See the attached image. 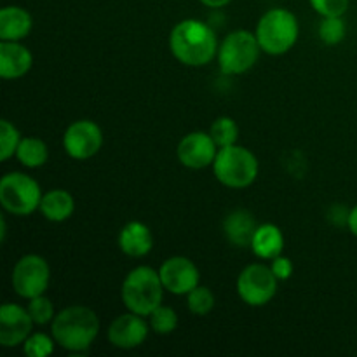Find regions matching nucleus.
I'll list each match as a JSON object with an SVG mask.
<instances>
[{"label":"nucleus","mask_w":357,"mask_h":357,"mask_svg":"<svg viewBox=\"0 0 357 357\" xmlns=\"http://www.w3.org/2000/svg\"><path fill=\"white\" fill-rule=\"evenodd\" d=\"M278 282L271 265L251 264L237 278V295L246 305L264 307L278 293Z\"/></svg>","instance_id":"8"},{"label":"nucleus","mask_w":357,"mask_h":357,"mask_svg":"<svg viewBox=\"0 0 357 357\" xmlns=\"http://www.w3.org/2000/svg\"><path fill=\"white\" fill-rule=\"evenodd\" d=\"M347 227L352 232V236L357 237V204L349 211L347 215Z\"/></svg>","instance_id":"31"},{"label":"nucleus","mask_w":357,"mask_h":357,"mask_svg":"<svg viewBox=\"0 0 357 357\" xmlns=\"http://www.w3.org/2000/svg\"><path fill=\"white\" fill-rule=\"evenodd\" d=\"M103 145V131L96 122L80 119L72 122L63 135V149L75 160H87L96 155Z\"/></svg>","instance_id":"10"},{"label":"nucleus","mask_w":357,"mask_h":357,"mask_svg":"<svg viewBox=\"0 0 357 357\" xmlns=\"http://www.w3.org/2000/svg\"><path fill=\"white\" fill-rule=\"evenodd\" d=\"M38 211L49 222L63 223L75 211V201H73V195L70 192L63 190V188H52L42 195Z\"/></svg>","instance_id":"20"},{"label":"nucleus","mask_w":357,"mask_h":357,"mask_svg":"<svg viewBox=\"0 0 357 357\" xmlns=\"http://www.w3.org/2000/svg\"><path fill=\"white\" fill-rule=\"evenodd\" d=\"M160 281L164 289L173 295H188L194 288H197L201 281L197 265L187 257H171L160 265Z\"/></svg>","instance_id":"12"},{"label":"nucleus","mask_w":357,"mask_h":357,"mask_svg":"<svg viewBox=\"0 0 357 357\" xmlns=\"http://www.w3.org/2000/svg\"><path fill=\"white\" fill-rule=\"evenodd\" d=\"M16 157L24 167H28V169H37V167H42L47 162L49 149L45 145V142H42L40 138L28 136V138L21 139L20 146L16 150Z\"/></svg>","instance_id":"21"},{"label":"nucleus","mask_w":357,"mask_h":357,"mask_svg":"<svg viewBox=\"0 0 357 357\" xmlns=\"http://www.w3.org/2000/svg\"><path fill=\"white\" fill-rule=\"evenodd\" d=\"M312 9L316 10L319 16L330 17V16H344L349 9L351 0H309Z\"/></svg>","instance_id":"29"},{"label":"nucleus","mask_w":357,"mask_h":357,"mask_svg":"<svg viewBox=\"0 0 357 357\" xmlns=\"http://www.w3.org/2000/svg\"><path fill=\"white\" fill-rule=\"evenodd\" d=\"M255 33L265 54L282 56L291 51L298 40L300 24L291 10L274 7L260 17Z\"/></svg>","instance_id":"4"},{"label":"nucleus","mask_w":357,"mask_h":357,"mask_svg":"<svg viewBox=\"0 0 357 357\" xmlns=\"http://www.w3.org/2000/svg\"><path fill=\"white\" fill-rule=\"evenodd\" d=\"M150 330L157 335H171L178 328V314L171 307L160 303L149 316Z\"/></svg>","instance_id":"23"},{"label":"nucleus","mask_w":357,"mask_h":357,"mask_svg":"<svg viewBox=\"0 0 357 357\" xmlns=\"http://www.w3.org/2000/svg\"><path fill=\"white\" fill-rule=\"evenodd\" d=\"M33 20L26 9L7 6L0 10V40L21 42L30 35Z\"/></svg>","instance_id":"17"},{"label":"nucleus","mask_w":357,"mask_h":357,"mask_svg":"<svg viewBox=\"0 0 357 357\" xmlns=\"http://www.w3.org/2000/svg\"><path fill=\"white\" fill-rule=\"evenodd\" d=\"M119 248L131 258L146 257L153 248V236L145 223L129 222L119 234Z\"/></svg>","instance_id":"16"},{"label":"nucleus","mask_w":357,"mask_h":357,"mask_svg":"<svg viewBox=\"0 0 357 357\" xmlns=\"http://www.w3.org/2000/svg\"><path fill=\"white\" fill-rule=\"evenodd\" d=\"M216 153H218V145L211 135L204 131L188 132L181 138L176 149L178 160L188 169H204L213 166Z\"/></svg>","instance_id":"11"},{"label":"nucleus","mask_w":357,"mask_h":357,"mask_svg":"<svg viewBox=\"0 0 357 357\" xmlns=\"http://www.w3.org/2000/svg\"><path fill=\"white\" fill-rule=\"evenodd\" d=\"M26 309L37 326H44V324L52 323V319L56 316L54 305H52V302L45 295H38L35 298L28 300Z\"/></svg>","instance_id":"27"},{"label":"nucleus","mask_w":357,"mask_h":357,"mask_svg":"<svg viewBox=\"0 0 357 357\" xmlns=\"http://www.w3.org/2000/svg\"><path fill=\"white\" fill-rule=\"evenodd\" d=\"M100 333V319L93 309L72 305L59 310L51 323L56 344L68 352H84L94 344Z\"/></svg>","instance_id":"2"},{"label":"nucleus","mask_w":357,"mask_h":357,"mask_svg":"<svg viewBox=\"0 0 357 357\" xmlns=\"http://www.w3.org/2000/svg\"><path fill=\"white\" fill-rule=\"evenodd\" d=\"M347 35V24L344 16H330L323 17L319 24V38L328 45H337Z\"/></svg>","instance_id":"25"},{"label":"nucleus","mask_w":357,"mask_h":357,"mask_svg":"<svg viewBox=\"0 0 357 357\" xmlns=\"http://www.w3.org/2000/svg\"><path fill=\"white\" fill-rule=\"evenodd\" d=\"M209 135L215 139L218 149L236 145L237 138H239V126L236 124L232 117H218L211 124Z\"/></svg>","instance_id":"22"},{"label":"nucleus","mask_w":357,"mask_h":357,"mask_svg":"<svg viewBox=\"0 0 357 357\" xmlns=\"http://www.w3.org/2000/svg\"><path fill=\"white\" fill-rule=\"evenodd\" d=\"M201 3H204L206 7H211V9H220V7L229 6L232 0H199Z\"/></svg>","instance_id":"32"},{"label":"nucleus","mask_w":357,"mask_h":357,"mask_svg":"<svg viewBox=\"0 0 357 357\" xmlns=\"http://www.w3.org/2000/svg\"><path fill=\"white\" fill-rule=\"evenodd\" d=\"M40 185L24 173H7L0 180V204L7 213L28 216L40 208Z\"/></svg>","instance_id":"7"},{"label":"nucleus","mask_w":357,"mask_h":357,"mask_svg":"<svg viewBox=\"0 0 357 357\" xmlns=\"http://www.w3.org/2000/svg\"><path fill=\"white\" fill-rule=\"evenodd\" d=\"M260 42L257 33L248 30H236L227 35L218 47V65L225 75H243L257 65L260 58Z\"/></svg>","instance_id":"6"},{"label":"nucleus","mask_w":357,"mask_h":357,"mask_svg":"<svg viewBox=\"0 0 357 357\" xmlns=\"http://www.w3.org/2000/svg\"><path fill=\"white\" fill-rule=\"evenodd\" d=\"M215 30L201 20H183L171 30L169 49L187 66H204L218 54Z\"/></svg>","instance_id":"1"},{"label":"nucleus","mask_w":357,"mask_h":357,"mask_svg":"<svg viewBox=\"0 0 357 357\" xmlns=\"http://www.w3.org/2000/svg\"><path fill=\"white\" fill-rule=\"evenodd\" d=\"M250 248L257 258H261V260H274L275 257L282 255V250H284V236H282L281 229L278 225H274V223H264V225H258Z\"/></svg>","instance_id":"19"},{"label":"nucleus","mask_w":357,"mask_h":357,"mask_svg":"<svg viewBox=\"0 0 357 357\" xmlns=\"http://www.w3.org/2000/svg\"><path fill=\"white\" fill-rule=\"evenodd\" d=\"M33 56L21 42L0 40V75L6 80L21 79L30 72Z\"/></svg>","instance_id":"15"},{"label":"nucleus","mask_w":357,"mask_h":357,"mask_svg":"<svg viewBox=\"0 0 357 357\" xmlns=\"http://www.w3.org/2000/svg\"><path fill=\"white\" fill-rule=\"evenodd\" d=\"M271 261H272L271 264L272 272H274V275L279 279V281H288V279L291 278L293 264L288 257H282V255H279V257H275L274 260H271Z\"/></svg>","instance_id":"30"},{"label":"nucleus","mask_w":357,"mask_h":357,"mask_svg":"<svg viewBox=\"0 0 357 357\" xmlns=\"http://www.w3.org/2000/svg\"><path fill=\"white\" fill-rule=\"evenodd\" d=\"M164 291L166 289L160 281L159 271L139 265L126 275L121 288V298L129 312L149 317L162 303Z\"/></svg>","instance_id":"3"},{"label":"nucleus","mask_w":357,"mask_h":357,"mask_svg":"<svg viewBox=\"0 0 357 357\" xmlns=\"http://www.w3.org/2000/svg\"><path fill=\"white\" fill-rule=\"evenodd\" d=\"M187 305L194 316H208L215 307V295L209 288L199 284L187 295Z\"/></svg>","instance_id":"26"},{"label":"nucleus","mask_w":357,"mask_h":357,"mask_svg":"<svg viewBox=\"0 0 357 357\" xmlns=\"http://www.w3.org/2000/svg\"><path fill=\"white\" fill-rule=\"evenodd\" d=\"M21 135L16 126L7 119L0 121V160H9L10 157L16 155V150L21 143Z\"/></svg>","instance_id":"24"},{"label":"nucleus","mask_w":357,"mask_h":357,"mask_svg":"<svg viewBox=\"0 0 357 357\" xmlns=\"http://www.w3.org/2000/svg\"><path fill=\"white\" fill-rule=\"evenodd\" d=\"M54 337H49L45 333H31L24 340L23 352L28 357H47L54 352Z\"/></svg>","instance_id":"28"},{"label":"nucleus","mask_w":357,"mask_h":357,"mask_svg":"<svg viewBox=\"0 0 357 357\" xmlns=\"http://www.w3.org/2000/svg\"><path fill=\"white\" fill-rule=\"evenodd\" d=\"M149 331L150 324L145 319V316L126 312L112 321L107 331V338L114 347L122 349V351H131V349L143 345V342L149 337Z\"/></svg>","instance_id":"13"},{"label":"nucleus","mask_w":357,"mask_h":357,"mask_svg":"<svg viewBox=\"0 0 357 357\" xmlns=\"http://www.w3.org/2000/svg\"><path fill=\"white\" fill-rule=\"evenodd\" d=\"M213 173L216 180L229 188H246L257 180L260 164L251 150L241 145H230L218 149L213 162Z\"/></svg>","instance_id":"5"},{"label":"nucleus","mask_w":357,"mask_h":357,"mask_svg":"<svg viewBox=\"0 0 357 357\" xmlns=\"http://www.w3.org/2000/svg\"><path fill=\"white\" fill-rule=\"evenodd\" d=\"M257 229V220L246 209H236L223 220V234L237 248H250Z\"/></svg>","instance_id":"18"},{"label":"nucleus","mask_w":357,"mask_h":357,"mask_svg":"<svg viewBox=\"0 0 357 357\" xmlns=\"http://www.w3.org/2000/svg\"><path fill=\"white\" fill-rule=\"evenodd\" d=\"M51 281V268L40 255H24L16 261L10 275L13 289L24 300L44 295Z\"/></svg>","instance_id":"9"},{"label":"nucleus","mask_w":357,"mask_h":357,"mask_svg":"<svg viewBox=\"0 0 357 357\" xmlns=\"http://www.w3.org/2000/svg\"><path fill=\"white\" fill-rule=\"evenodd\" d=\"M33 319L24 307L17 303H3L0 307V345L17 347L31 335Z\"/></svg>","instance_id":"14"}]
</instances>
